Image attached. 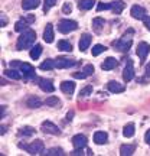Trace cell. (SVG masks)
I'll use <instances>...</instances> for the list:
<instances>
[{
  "mask_svg": "<svg viewBox=\"0 0 150 156\" xmlns=\"http://www.w3.org/2000/svg\"><path fill=\"white\" fill-rule=\"evenodd\" d=\"M35 39H36V34H35V30L32 29H26V30H23L19 39H17V49L19 51H23V49H28L30 45L35 42Z\"/></svg>",
  "mask_w": 150,
  "mask_h": 156,
  "instance_id": "1",
  "label": "cell"
},
{
  "mask_svg": "<svg viewBox=\"0 0 150 156\" xmlns=\"http://www.w3.org/2000/svg\"><path fill=\"white\" fill-rule=\"evenodd\" d=\"M133 35H134V30L133 29H128L127 32L123 35V38H120L116 42L117 51H120V52H127V51L131 48V44H133Z\"/></svg>",
  "mask_w": 150,
  "mask_h": 156,
  "instance_id": "2",
  "label": "cell"
},
{
  "mask_svg": "<svg viewBox=\"0 0 150 156\" xmlns=\"http://www.w3.org/2000/svg\"><path fill=\"white\" fill-rule=\"evenodd\" d=\"M77 28H78V23L75 20H69V19H64V20H61V22L58 23V30L64 35L72 32Z\"/></svg>",
  "mask_w": 150,
  "mask_h": 156,
  "instance_id": "3",
  "label": "cell"
},
{
  "mask_svg": "<svg viewBox=\"0 0 150 156\" xmlns=\"http://www.w3.org/2000/svg\"><path fill=\"white\" fill-rule=\"evenodd\" d=\"M42 130H44L45 133L54 134V136H59V134H61V130H59V127H58L56 124H54V123L51 122V120H46V122L42 123Z\"/></svg>",
  "mask_w": 150,
  "mask_h": 156,
  "instance_id": "4",
  "label": "cell"
},
{
  "mask_svg": "<svg viewBox=\"0 0 150 156\" xmlns=\"http://www.w3.org/2000/svg\"><path fill=\"white\" fill-rule=\"evenodd\" d=\"M149 52H150V45L147 42H140L137 45V48H136V54H137V56H139L141 61H145L146 58H147Z\"/></svg>",
  "mask_w": 150,
  "mask_h": 156,
  "instance_id": "5",
  "label": "cell"
},
{
  "mask_svg": "<svg viewBox=\"0 0 150 156\" xmlns=\"http://www.w3.org/2000/svg\"><path fill=\"white\" fill-rule=\"evenodd\" d=\"M44 149H45V146L40 140H35V142H32L29 146H26V151H28L30 155H39V153L44 152Z\"/></svg>",
  "mask_w": 150,
  "mask_h": 156,
  "instance_id": "6",
  "label": "cell"
},
{
  "mask_svg": "<svg viewBox=\"0 0 150 156\" xmlns=\"http://www.w3.org/2000/svg\"><path fill=\"white\" fill-rule=\"evenodd\" d=\"M123 78H124L126 83H127V81H131L134 78V65H133V61H131V59H128L127 64H126V67H124Z\"/></svg>",
  "mask_w": 150,
  "mask_h": 156,
  "instance_id": "7",
  "label": "cell"
},
{
  "mask_svg": "<svg viewBox=\"0 0 150 156\" xmlns=\"http://www.w3.org/2000/svg\"><path fill=\"white\" fill-rule=\"evenodd\" d=\"M20 73H23L25 78H28V80H33L36 77V74H35V68L30 65V64H26V62H22L20 64Z\"/></svg>",
  "mask_w": 150,
  "mask_h": 156,
  "instance_id": "8",
  "label": "cell"
},
{
  "mask_svg": "<svg viewBox=\"0 0 150 156\" xmlns=\"http://www.w3.org/2000/svg\"><path fill=\"white\" fill-rule=\"evenodd\" d=\"M72 143L75 149H84L87 146V143H88V139L84 134H75L72 137Z\"/></svg>",
  "mask_w": 150,
  "mask_h": 156,
  "instance_id": "9",
  "label": "cell"
},
{
  "mask_svg": "<svg viewBox=\"0 0 150 156\" xmlns=\"http://www.w3.org/2000/svg\"><path fill=\"white\" fill-rule=\"evenodd\" d=\"M77 64V61L74 59H68V58H56L55 59V67L59 68V69H64V68H71Z\"/></svg>",
  "mask_w": 150,
  "mask_h": 156,
  "instance_id": "10",
  "label": "cell"
},
{
  "mask_svg": "<svg viewBox=\"0 0 150 156\" xmlns=\"http://www.w3.org/2000/svg\"><path fill=\"white\" fill-rule=\"evenodd\" d=\"M130 13H131V16H133L134 19H137V20H143L146 16L145 7H141V6H139V5H134L133 7H131Z\"/></svg>",
  "mask_w": 150,
  "mask_h": 156,
  "instance_id": "11",
  "label": "cell"
},
{
  "mask_svg": "<svg viewBox=\"0 0 150 156\" xmlns=\"http://www.w3.org/2000/svg\"><path fill=\"white\" fill-rule=\"evenodd\" d=\"M39 88L44 90L45 93H54L55 91V87H54L52 81L48 80V78H40L39 80Z\"/></svg>",
  "mask_w": 150,
  "mask_h": 156,
  "instance_id": "12",
  "label": "cell"
},
{
  "mask_svg": "<svg viewBox=\"0 0 150 156\" xmlns=\"http://www.w3.org/2000/svg\"><path fill=\"white\" fill-rule=\"evenodd\" d=\"M91 41H92V38H91V35L89 34H82V36H81V39H79V51L81 52H85V51L89 48V45H91Z\"/></svg>",
  "mask_w": 150,
  "mask_h": 156,
  "instance_id": "13",
  "label": "cell"
},
{
  "mask_svg": "<svg viewBox=\"0 0 150 156\" xmlns=\"http://www.w3.org/2000/svg\"><path fill=\"white\" fill-rule=\"evenodd\" d=\"M54 38H55V34H54V26L48 23L45 26V30H44V41L46 44H52L54 42Z\"/></svg>",
  "mask_w": 150,
  "mask_h": 156,
  "instance_id": "14",
  "label": "cell"
},
{
  "mask_svg": "<svg viewBox=\"0 0 150 156\" xmlns=\"http://www.w3.org/2000/svg\"><path fill=\"white\" fill-rule=\"evenodd\" d=\"M61 91L65 93V94H68V95H71L74 91H75V83H72V81H62Z\"/></svg>",
  "mask_w": 150,
  "mask_h": 156,
  "instance_id": "15",
  "label": "cell"
},
{
  "mask_svg": "<svg viewBox=\"0 0 150 156\" xmlns=\"http://www.w3.org/2000/svg\"><path fill=\"white\" fill-rule=\"evenodd\" d=\"M117 65H118V61H117L116 58H107V59L103 61L101 68H103V69H106V71H110V69H114Z\"/></svg>",
  "mask_w": 150,
  "mask_h": 156,
  "instance_id": "16",
  "label": "cell"
},
{
  "mask_svg": "<svg viewBox=\"0 0 150 156\" xmlns=\"http://www.w3.org/2000/svg\"><path fill=\"white\" fill-rule=\"evenodd\" d=\"M107 88L110 90L111 93H123V91L126 90V87H124L123 84L117 83V81H108V84H107Z\"/></svg>",
  "mask_w": 150,
  "mask_h": 156,
  "instance_id": "17",
  "label": "cell"
},
{
  "mask_svg": "<svg viewBox=\"0 0 150 156\" xmlns=\"http://www.w3.org/2000/svg\"><path fill=\"white\" fill-rule=\"evenodd\" d=\"M40 3V0H22V7L23 10H33L36 9Z\"/></svg>",
  "mask_w": 150,
  "mask_h": 156,
  "instance_id": "18",
  "label": "cell"
},
{
  "mask_svg": "<svg viewBox=\"0 0 150 156\" xmlns=\"http://www.w3.org/2000/svg\"><path fill=\"white\" fill-rule=\"evenodd\" d=\"M26 106L30 107V108H38V107L42 106V100L39 97H36V95H30L26 100Z\"/></svg>",
  "mask_w": 150,
  "mask_h": 156,
  "instance_id": "19",
  "label": "cell"
},
{
  "mask_svg": "<svg viewBox=\"0 0 150 156\" xmlns=\"http://www.w3.org/2000/svg\"><path fill=\"white\" fill-rule=\"evenodd\" d=\"M107 137L108 134L106 132H95L94 133V143L95 145H104L107 142Z\"/></svg>",
  "mask_w": 150,
  "mask_h": 156,
  "instance_id": "20",
  "label": "cell"
},
{
  "mask_svg": "<svg viewBox=\"0 0 150 156\" xmlns=\"http://www.w3.org/2000/svg\"><path fill=\"white\" fill-rule=\"evenodd\" d=\"M136 133V127H134L133 123H127L124 127H123V136L124 137H133Z\"/></svg>",
  "mask_w": 150,
  "mask_h": 156,
  "instance_id": "21",
  "label": "cell"
},
{
  "mask_svg": "<svg viewBox=\"0 0 150 156\" xmlns=\"http://www.w3.org/2000/svg\"><path fill=\"white\" fill-rule=\"evenodd\" d=\"M124 7H126V5H124L123 2H118V0H116V2H111V3H110V9H111L116 15H120V13L124 10Z\"/></svg>",
  "mask_w": 150,
  "mask_h": 156,
  "instance_id": "22",
  "label": "cell"
},
{
  "mask_svg": "<svg viewBox=\"0 0 150 156\" xmlns=\"http://www.w3.org/2000/svg\"><path fill=\"white\" fill-rule=\"evenodd\" d=\"M134 151H136V146L134 145H121V147H120V155L130 156L134 153Z\"/></svg>",
  "mask_w": 150,
  "mask_h": 156,
  "instance_id": "23",
  "label": "cell"
},
{
  "mask_svg": "<svg viewBox=\"0 0 150 156\" xmlns=\"http://www.w3.org/2000/svg\"><path fill=\"white\" fill-rule=\"evenodd\" d=\"M95 5V0H79L78 2V7L81 9V10H89V9H92Z\"/></svg>",
  "mask_w": 150,
  "mask_h": 156,
  "instance_id": "24",
  "label": "cell"
},
{
  "mask_svg": "<svg viewBox=\"0 0 150 156\" xmlns=\"http://www.w3.org/2000/svg\"><path fill=\"white\" fill-rule=\"evenodd\" d=\"M103 26H104V19L103 17H95L92 20V28H94V30L97 34H100L103 30Z\"/></svg>",
  "mask_w": 150,
  "mask_h": 156,
  "instance_id": "25",
  "label": "cell"
},
{
  "mask_svg": "<svg viewBox=\"0 0 150 156\" xmlns=\"http://www.w3.org/2000/svg\"><path fill=\"white\" fill-rule=\"evenodd\" d=\"M42 51H44L42 45H35L33 48L30 49V58L32 59H38L39 56H40V54H42Z\"/></svg>",
  "mask_w": 150,
  "mask_h": 156,
  "instance_id": "26",
  "label": "cell"
},
{
  "mask_svg": "<svg viewBox=\"0 0 150 156\" xmlns=\"http://www.w3.org/2000/svg\"><path fill=\"white\" fill-rule=\"evenodd\" d=\"M29 26V23L25 20V17L23 19H20V20H17L16 25H15V30L16 32H23V30H26Z\"/></svg>",
  "mask_w": 150,
  "mask_h": 156,
  "instance_id": "27",
  "label": "cell"
},
{
  "mask_svg": "<svg viewBox=\"0 0 150 156\" xmlns=\"http://www.w3.org/2000/svg\"><path fill=\"white\" fill-rule=\"evenodd\" d=\"M5 75L12 78V80H20V78H22V74L17 73V69H13V68H12V69H6Z\"/></svg>",
  "mask_w": 150,
  "mask_h": 156,
  "instance_id": "28",
  "label": "cell"
},
{
  "mask_svg": "<svg viewBox=\"0 0 150 156\" xmlns=\"http://www.w3.org/2000/svg\"><path fill=\"white\" fill-rule=\"evenodd\" d=\"M58 49H61V51H65V52H71L72 51V45L69 44L68 41H59L58 42Z\"/></svg>",
  "mask_w": 150,
  "mask_h": 156,
  "instance_id": "29",
  "label": "cell"
},
{
  "mask_svg": "<svg viewBox=\"0 0 150 156\" xmlns=\"http://www.w3.org/2000/svg\"><path fill=\"white\" fill-rule=\"evenodd\" d=\"M52 68H56L55 67V59H46L40 64V69H44V71H49Z\"/></svg>",
  "mask_w": 150,
  "mask_h": 156,
  "instance_id": "30",
  "label": "cell"
},
{
  "mask_svg": "<svg viewBox=\"0 0 150 156\" xmlns=\"http://www.w3.org/2000/svg\"><path fill=\"white\" fill-rule=\"evenodd\" d=\"M107 48L104 46V45H95L94 48H92V51H91V54L94 56H98L100 54H103V52H106Z\"/></svg>",
  "mask_w": 150,
  "mask_h": 156,
  "instance_id": "31",
  "label": "cell"
},
{
  "mask_svg": "<svg viewBox=\"0 0 150 156\" xmlns=\"http://www.w3.org/2000/svg\"><path fill=\"white\" fill-rule=\"evenodd\" d=\"M45 104L49 106V107H55L59 104V98H56V97H49V98L45 100Z\"/></svg>",
  "mask_w": 150,
  "mask_h": 156,
  "instance_id": "32",
  "label": "cell"
},
{
  "mask_svg": "<svg viewBox=\"0 0 150 156\" xmlns=\"http://www.w3.org/2000/svg\"><path fill=\"white\" fill-rule=\"evenodd\" d=\"M33 133H35V130L32 127H23L19 130V134H20V136H32Z\"/></svg>",
  "mask_w": 150,
  "mask_h": 156,
  "instance_id": "33",
  "label": "cell"
},
{
  "mask_svg": "<svg viewBox=\"0 0 150 156\" xmlns=\"http://www.w3.org/2000/svg\"><path fill=\"white\" fill-rule=\"evenodd\" d=\"M55 3H56V0H44V12L45 13L49 10L51 7H54Z\"/></svg>",
  "mask_w": 150,
  "mask_h": 156,
  "instance_id": "34",
  "label": "cell"
},
{
  "mask_svg": "<svg viewBox=\"0 0 150 156\" xmlns=\"http://www.w3.org/2000/svg\"><path fill=\"white\" fill-rule=\"evenodd\" d=\"M46 155H49V156H58V155H64V151H62L61 147H54V149H49L48 151V153Z\"/></svg>",
  "mask_w": 150,
  "mask_h": 156,
  "instance_id": "35",
  "label": "cell"
},
{
  "mask_svg": "<svg viewBox=\"0 0 150 156\" xmlns=\"http://www.w3.org/2000/svg\"><path fill=\"white\" fill-rule=\"evenodd\" d=\"M91 93H92V87H91V85H87V87H84V88L79 91V95H81V97H87V95H89Z\"/></svg>",
  "mask_w": 150,
  "mask_h": 156,
  "instance_id": "36",
  "label": "cell"
},
{
  "mask_svg": "<svg viewBox=\"0 0 150 156\" xmlns=\"http://www.w3.org/2000/svg\"><path fill=\"white\" fill-rule=\"evenodd\" d=\"M62 12H64V15H69L71 12H72V5L71 3H64V6H62Z\"/></svg>",
  "mask_w": 150,
  "mask_h": 156,
  "instance_id": "37",
  "label": "cell"
},
{
  "mask_svg": "<svg viewBox=\"0 0 150 156\" xmlns=\"http://www.w3.org/2000/svg\"><path fill=\"white\" fill-rule=\"evenodd\" d=\"M82 71L87 74V77H89V75H92V74H94V67H92L91 64H88V65H85V67L82 68Z\"/></svg>",
  "mask_w": 150,
  "mask_h": 156,
  "instance_id": "38",
  "label": "cell"
},
{
  "mask_svg": "<svg viewBox=\"0 0 150 156\" xmlns=\"http://www.w3.org/2000/svg\"><path fill=\"white\" fill-rule=\"evenodd\" d=\"M72 77L75 78V80H84V78H87V74L84 73V71H81V73H74Z\"/></svg>",
  "mask_w": 150,
  "mask_h": 156,
  "instance_id": "39",
  "label": "cell"
},
{
  "mask_svg": "<svg viewBox=\"0 0 150 156\" xmlns=\"http://www.w3.org/2000/svg\"><path fill=\"white\" fill-rule=\"evenodd\" d=\"M107 9H110V3H100V5L97 6V12H103V10H107Z\"/></svg>",
  "mask_w": 150,
  "mask_h": 156,
  "instance_id": "40",
  "label": "cell"
},
{
  "mask_svg": "<svg viewBox=\"0 0 150 156\" xmlns=\"http://www.w3.org/2000/svg\"><path fill=\"white\" fill-rule=\"evenodd\" d=\"M143 22H145V26H146V28L150 30V16H145Z\"/></svg>",
  "mask_w": 150,
  "mask_h": 156,
  "instance_id": "41",
  "label": "cell"
},
{
  "mask_svg": "<svg viewBox=\"0 0 150 156\" xmlns=\"http://www.w3.org/2000/svg\"><path fill=\"white\" fill-rule=\"evenodd\" d=\"M25 20H26L28 23H33L35 22V16H33V15H29V16L25 17Z\"/></svg>",
  "mask_w": 150,
  "mask_h": 156,
  "instance_id": "42",
  "label": "cell"
},
{
  "mask_svg": "<svg viewBox=\"0 0 150 156\" xmlns=\"http://www.w3.org/2000/svg\"><path fill=\"white\" fill-rule=\"evenodd\" d=\"M145 140H146V143L150 146V129L147 130V133H146V136H145Z\"/></svg>",
  "mask_w": 150,
  "mask_h": 156,
  "instance_id": "43",
  "label": "cell"
},
{
  "mask_svg": "<svg viewBox=\"0 0 150 156\" xmlns=\"http://www.w3.org/2000/svg\"><path fill=\"white\" fill-rule=\"evenodd\" d=\"M20 64H22V62L13 61V62H10V67H12V68H17V67H20Z\"/></svg>",
  "mask_w": 150,
  "mask_h": 156,
  "instance_id": "44",
  "label": "cell"
},
{
  "mask_svg": "<svg viewBox=\"0 0 150 156\" xmlns=\"http://www.w3.org/2000/svg\"><path fill=\"white\" fill-rule=\"evenodd\" d=\"M146 75H147V77H150V62L146 65Z\"/></svg>",
  "mask_w": 150,
  "mask_h": 156,
  "instance_id": "45",
  "label": "cell"
},
{
  "mask_svg": "<svg viewBox=\"0 0 150 156\" xmlns=\"http://www.w3.org/2000/svg\"><path fill=\"white\" fill-rule=\"evenodd\" d=\"M7 23V17H5V15H2V26H5Z\"/></svg>",
  "mask_w": 150,
  "mask_h": 156,
  "instance_id": "46",
  "label": "cell"
},
{
  "mask_svg": "<svg viewBox=\"0 0 150 156\" xmlns=\"http://www.w3.org/2000/svg\"><path fill=\"white\" fill-rule=\"evenodd\" d=\"M71 117H72V113H68V119H67L68 122H69V120H71Z\"/></svg>",
  "mask_w": 150,
  "mask_h": 156,
  "instance_id": "47",
  "label": "cell"
}]
</instances>
